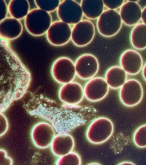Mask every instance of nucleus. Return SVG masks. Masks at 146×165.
<instances>
[{
	"label": "nucleus",
	"mask_w": 146,
	"mask_h": 165,
	"mask_svg": "<svg viewBox=\"0 0 146 165\" xmlns=\"http://www.w3.org/2000/svg\"><path fill=\"white\" fill-rule=\"evenodd\" d=\"M24 107L31 115L49 121L58 133H68L76 127L90 123L97 111L89 106L59 103L42 94L30 92Z\"/></svg>",
	"instance_id": "nucleus-1"
},
{
	"label": "nucleus",
	"mask_w": 146,
	"mask_h": 165,
	"mask_svg": "<svg viewBox=\"0 0 146 165\" xmlns=\"http://www.w3.org/2000/svg\"><path fill=\"white\" fill-rule=\"evenodd\" d=\"M114 126L112 121L105 117L96 118L89 125L86 132L88 141L94 144H100L107 141L112 135Z\"/></svg>",
	"instance_id": "nucleus-2"
},
{
	"label": "nucleus",
	"mask_w": 146,
	"mask_h": 165,
	"mask_svg": "<svg viewBox=\"0 0 146 165\" xmlns=\"http://www.w3.org/2000/svg\"><path fill=\"white\" fill-rule=\"evenodd\" d=\"M122 21L116 10L108 9L103 11L98 18L97 28L99 33L106 37L115 35L120 30Z\"/></svg>",
	"instance_id": "nucleus-3"
},
{
	"label": "nucleus",
	"mask_w": 146,
	"mask_h": 165,
	"mask_svg": "<svg viewBox=\"0 0 146 165\" xmlns=\"http://www.w3.org/2000/svg\"><path fill=\"white\" fill-rule=\"evenodd\" d=\"M50 13L38 8L32 10L26 19L28 30L32 35L39 36L46 33L52 23Z\"/></svg>",
	"instance_id": "nucleus-4"
},
{
	"label": "nucleus",
	"mask_w": 146,
	"mask_h": 165,
	"mask_svg": "<svg viewBox=\"0 0 146 165\" xmlns=\"http://www.w3.org/2000/svg\"><path fill=\"white\" fill-rule=\"evenodd\" d=\"M51 74L54 80L59 83L63 85L72 81L76 75L74 63L68 57L59 58L53 63Z\"/></svg>",
	"instance_id": "nucleus-5"
},
{
	"label": "nucleus",
	"mask_w": 146,
	"mask_h": 165,
	"mask_svg": "<svg viewBox=\"0 0 146 165\" xmlns=\"http://www.w3.org/2000/svg\"><path fill=\"white\" fill-rule=\"evenodd\" d=\"M143 95V90L141 83L135 79L127 80L120 88L119 97L125 106L132 107L139 104Z\"/></svg>",
	"instance_id": "nucleus-6"
},
{
	"label": "nucleus",
	"mask_w": 146,
	"mask_h": 165,
	"mask_svg": "<svg viewBox=\"0 0 146 165\" xmlns=\"http://www.w3.org/2000/svg\"><path fill=\"white\" fill-rule=\"evenodd\" d=\"M95 34V28L93 23L85 19L76 24L71 30V38L76 46L83 47L90 44Z\"/></svg>",
	"instance_id": "nucleus-7"
},
{
	"label": "nucleus",
	"mask_w": 146,
	"mask_h": 165,
	"mask_svg": "<svg viewBox=\"0 0 146 165\" xmlns=\"http://www.w3.org/2000/svg\"><path fill=\"white\" fill-rule=\"evenodd\" d=\"M76 75L83 80H89L97 73L99 69L98 59L94 55L85 54L79 56L74 63Z\"/></svg>",
	"instance_id": "nucleus-8"
},
{
	"label": "nucleus",
	"mask_w": 146,
	"mask_h": 165,
	"mask_svg": "<svg viewBox=\"0 0 146 165\" xmlns=\"http://www.w3.org/2000/svg\"><path fill=\"white\" fill-rule=\"evenodd\" d=\"M57 10L61 21L68 25H75L82 20L83 13L80 6L74 0H64L60 3Z\"/></svg>",
	"instance_id": "nucleus-9"
},
{
	"label": "nucleus",
	"mask_w": 146,
	"mask_h": 165,
	"mask_svg": "<svg viewBox=\"0 0 146 165\" xmlns=\"http://www.w3.org/2000/svg\"><path fill=\"white\" fill-rule=\"evenodd\" d=\"M54 129L49 123L44 122L35 125L31 132V137L34 145L41 149L50 146L55 136Z\"/></svg>",
	"instance_id": "nucleus-10"
},
{
	"label": "nucleus",
	"mask_w": 146,
	"mask_h": 165,
	"mask_svg": "<svg viewBox=\"0 0 146 165\" xmlns=\"http://www.w3.org/2000/svg\"><path fill=\"white\" fill-rule=\"evenodd\" d=\"M72 29L70 25L61 21L52 23L46 33L48 42L55 46L67 44L71 38Z\"/></svg>",
	"instance_id": "nucleus-11"
},
{
	"label": "nucleus",
	"mask_w": 146,
	"mask_h": 165,
	"mask_svg": "<svg viewBox=\"0 0 146 165\" xmlns=\"http://www.w3.org/2000/svg\"><path fill=\"white\" fill-rule=\"evenodd\" d=\"M84 89V96L92 102L100 101L108 95L109 87L104 78L94 77L86 83Z\"/></svg>",
	"instance_id": "nucleus-12"
},
{
	"label": "nucleus",
	"mask_w": 146,
	"mask_h": 165,
	"mask_svg": "<svg viewBox=\"0 0 146 165\" xmlns=\"http://www.w3.org/2000/svg\"><path fill=\"white\" fill-rule=\"evenodd\" d=\"M58 96L60 100L64 103L77 105L84 98V89L79 83L72 81L61 86L58 91Z\"/></svg>",
	"instance_id": "nucleus-13"
},
{
	"label": "nucleus",
	"mask_w": 146,
	"mask_h": 165,
	"mask_svg": "<svg viewBox=\"0 0 146 165\" xmlns=\"http://www.w3.org/2000/svg\"><path fill=\"white\" fill-rule=\"evenodd\" d=\"M120 66L127 74L134 75L141 70L143 62L140 54L133 49L125 50L121 55L119 60Z\"/></svg>",
	"instance_id": "nucleus-14"
},
{
	"label": "nucleus",
	"mask_w": 146,
	"mask_h": 165,
	"mask_svg": "<svg viewBox=\"0 0 146 165\" xmlns=\"http://www.w3.org/2000/svg\"><path fill=\"white\" fill-rule=\"evenodd\" d=\"M142 9L137 1L128 0L120 7L119 14L122 22L129 26L135 25L141 19Z\"/></svg>",
	"instance_id": "nucleus-15"
},
{
	"label": "nucleus",
	"mask_w": 146,
	"mask_h": 165,
	"mask_svg": "<svg viewBox=\"0 0 146 165\" xmlns=\"http://www.w3.org/2000/svg\"><path fill=\"white\" fill-rule=\"evenodd\" d=\"M75 145L72 136L68 133H58L54 137L51 144L52 152L55 156H63L73 150Z\"/></svg>",
	"instance_id": "nucleus-16"
},
{
	"label": "nucleus",
	"mask_w": 146,
	"mask_h": 165,
	"mask_svg": "<svg viewBox=\"0 0 146 165\" xmlns=\"http://www.w3.org/2000/svg\"><path fill=\"white\" fill-rule=\"evenodd\" d=\"M127 74L121 66H113L106 71L104 79L109 88L117 89L120 88L127 80Z\"/></svg>",
	"instance_id": "nucleus-17"
},
{
	"label": "nucleus",
	"mask_w": 146,
	"mask_h": 165,
	"mask_svg": "<svg viewBox=\"0 0 146 165\" xmlns=\"http://www.w3.org/2000/svg\"><path fill=\"white\" fill-rule=\"evenodd\" d=\"M80 5L83 14L89 19H98L104 11V5L102 0H83Z\"/></svg>",
	"instance_id": "nucleus-18"
},
{
	"label": "nucleus",
	"mask_w": 146,
	"mask_h": 165,
	"mask_svg": "<svg viewBox=\"0 0 146 165\" xmlns=\"http://www.w3.org/2000/svg\"><path fill=\"white\" fill-rule=\"evenodd\" d=\"M132 46L138 50H143L146 47V25L143 23H137L132 29L130 36Z\"/></svg>",
	"instance_id": "nucleus-19"
},
{
	"label": "nucleus",
	"mask_w": 146,
	"mask_h": 165,
	"mask_svg": "<svg viewBox=\"0 0 146 165\" xmlns=\"http://www.w3.org/2000/svg\"><path fill=\"white\" fill-rule=\"evenodd\" d=\"M57 165H80L81 160L79 154L77 153L71 152L60 157L56 162Z\"/></svg>",
	"instance_id": "nucleus-20"
},
{
	"label": "nucleus",
	"mask_w": 146,
	"mask_h": 165,
	"mask_svg": "<svg viewBox=\"0 0 146 165\" xmlns=\"http://www.w3.org/2000/svg\"><path fill=\"white\" fill-rule=\"evenodd\" d=\"M133 141L138 147L143 148L146 146V125L140 126L135 131L133 135Z\"/></svg>",
	"instance_id": "nucleus-21"
},
{
	"label": "nucleus",
	"mask_w": 146,
	"mask_h": 165,
	"mask_svg": "<svg viewBox=\"0 0 146 165\" xmlns=\"http://www.w3.org/2000/svg\"><path fill=\"white\" fill-rule=\"evenodd\" d=\"M38 8L47 12H52L57 9L60 3L59 0H35Z\"/></svg>",
	"instance_id": "nucleus-22"
},
{
	"label": "nucleus",
	"mask_w": 146,
	"mask_h": 165,
	"mask_svg": "<svg viewBox=\"0 0 146 165\" xmlns=\"http://www.w3.org/2000/svg\"><path fill=\"white\" fill-rule=\"evenodd\" d=\"M9 127L7 118L2 112H0V137L4 135L7 132Z\"/></svg>",
	"instance_id": "nucleus-23"
},
{
	"label": "nucleus",
	"mask_w": 146,
	"mask_h": 165,
	"mask_svg": "<svg viewBox=\"0 0 146 165\" xmlns=\"http://www.w3.org/2000/svg\"><path fill=\"white\" fill-rule=\"evenodd\" d=\"M104 6L109 9L115 10L121 7L124 0H103Z\"/></svg>",
	"instance_id": "nucleus-24"
},
{
	"label": "nucleus",
	"mask_w": 146,
	"mask_h": 165,
	"mask_svg": "<svg viewBox=\"0 0 146 165\" xmlns=\"http://www.w3.org/2000/svg\"><path fill=\"white\" fill-rule=\"evenodd\" d=\"M13 161L8 156L7 152L4 149H0V165H12Z\"/></svg>",
	"instance_id": "nucleus-25"
},
{
	"label": "nucleus",
	"mask_w": 146,
	"mask_h": 165,
	"mask_svg": "<svg viewBox=\"0 0 146 165\" xmlns=\"http://www.w3.org/2000/svg\"><path fill=\"white\" fill-rule=\"evenodd\" d=\"M146 7L145 6L142 9L141 20L142 23L146 24Z\"/></svg>",
	"instance_id": "nucleus-26"
},
{
	"label": "nucleus",
	"mask_w": 146,
	"mask_h": 165,
	"mask_svg": "<svg viewBox=\"0 0 146 165\" xmlns=\"http://www.w3.org/2000/svg\"><path fill=\"white\" fill-rule=\"evenodd\" d=\"M142 70V75L143 78L144 79L145 81L146 80V74H145V71H146V64L145 63L144 66H143Z\"/></svg>",
	"instance_id": "nucleus-27"
},
{
	"label": "nucleus",
	"mask_w": 146,
	"mask_h": 165,
	"mask_svg": "<svg viewBox=\"0 0 146 165\" xmlns=\"http://www.w3.org/2000/svg\"><path fill=\"white\" fill-rule=\"evenodd\" d=\"M118 164L119 165H122V164H133V165H134L135 164H133V163L130 162H121V163H120V164Z\"/></svg>",
	"instance_id": "nucleus-28"
}]
</instances>
